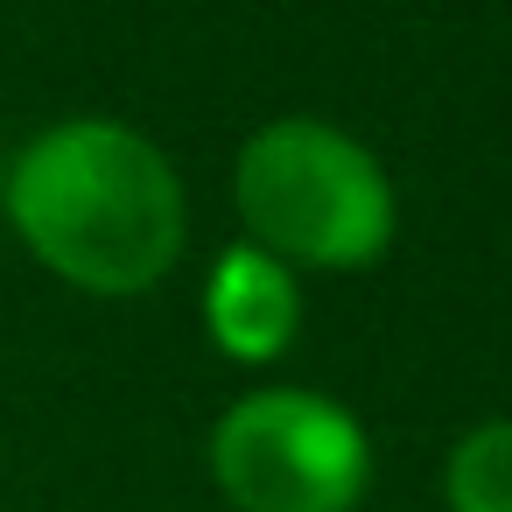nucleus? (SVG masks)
Wrapping results in <instances>:
<instances>
[{
	"label": "nucleus",
	"mask_w": 512,
	"mask_h": 512,
	"mask_svg": "<svg viewBox=\"0 0 512 512\" xmlns=\"http://www.w3.org/2000/svg\"><path fill=\"white\" fill-rule=\"evenodd\" d=\"M15 239L85 295H148L183 260V176L127 120H57L8 169Z\"/></svg>",
	"instance_id": "1"
},
{
	"label": "nucleus",
	"mask_w": 512,
	"mask_h": 512,
	"mask_svg": "<svg viewBox=\"0 0 512 512\" xmlns=\"http://www.w3.org/2000/svg\"><path fill=\"white\" fill-rule=\"evenodd\" d=\"M232 204L246 218V239L267 246L288 267L309 274H358L393 246L400 197L386 162L309 113L267 120L246 134L232 162Z\"/></svg>",
	"instance_id": "2"
},
{
	"label": "nucleus",
	"mask_w": 512,
	"mask_h": 512,
	"mask_svg": "<svg viewBox=\"0 0 512 512\" xmlns=\"http://www.w3.org/2000/svg\"><path fill=\"white\" fill-rule=\"evenodd\" d=\"M211 477L232 512H358L372 491V435L316 386H260L218 414Z\"/></svg>",
	"instance_id": "3"
},
{
	"label": "nucleus",
	"mask_w": 512,
	"mask_h": 512,
	"mask_svg": "<svg viewBox=\"0 0 512 512\" xmlns=\"http://www.w3.org/2000/svg\"><path fill=\"white\" fill-rule=\"evenodd\" d=\"M204 330L211 344L232 358V365H267L295 344L302 330V288H295V267L274 260L267 246L239 239L211 260L204 274Z\"/></svg>",
	"instance_id": "4"
},
{
	"label": "nucleus",
	"mask_w": 512,
	"mask_h": 512,
	"mask_svg": "<svg viewBox=\"0 0 512 512\" xmlns=\"http://www.w3.org/2000/svg\"><path fill=\"white\" fill-rule=\"evenodd\" d=\"M449 512H512V421H477L442 463Z\"/></svg>",
	"instance_id": "5"
}]
</instances>
